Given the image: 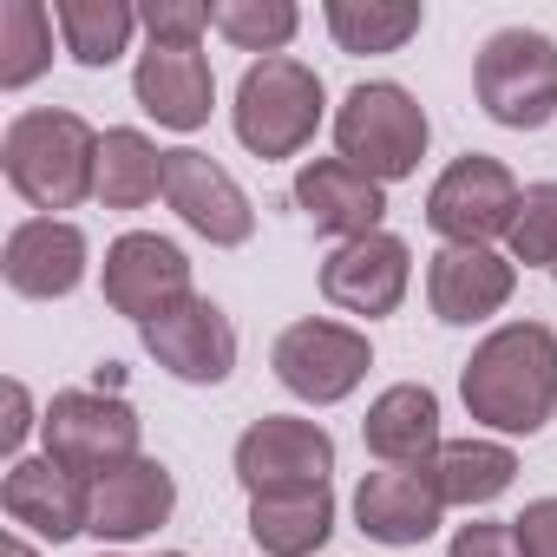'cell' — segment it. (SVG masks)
<instances>
[{"mask_svg": "<svg viewBox=\"0 0 557 557\" xmlns=\"http://www.w3.org/2000/svg\"><path fill=\"white\" fill-rule=\"evenodd\" d=\"M164 197V151L138 125H112L99 138V203L106 210H145Z\"/></svg>", "mask_w": 557, "mask_h": 557, "instance_id": "25", "label": "cell"}, {"mask_svg": "<svg viewBox=\"0 0 557 557\" xmlns=\"http://www.w3.org/2000/svg\"><path fill=\"white\" fill-rule=\"evenodd\" d=\"M99 289H106V302H112L119 315H132L138 329L158 322L164 309H177L184 296H197V289H190V256H184L171 236H158V230H125V236L106 249Z\"/></svg>", "mask_w": 557, "mask_h": 557, "instance_id": "10", "label": "cell"}, {"mask_svg": "<svg viewBox=\"0 0 557 557\" xmlns=\"http://www.w3.org/2000/svg\"><path fill=\"white\" fill-rule=\"evenodd\" d=\"M53 21H60V47L79 66H92V73L125 60V47L138 34V8H132V0H60Z\"/></svg>", "mask_w": 557, "mask_h": 557, "instance_id": "26", "label": "cell"}, {"mask_svg": "<svg viewBox=\"0 0 557 557\" xmlns=\"http://www.w3.org/2000/svg\"><path fill=\"white\" fill-rule=\"evenodd\" d=\"M518 197H524V184H518L498 158L466 151V158H453V164L433 177V190H426V223H433L440 243H479V249H492L498 236H511Z\"/></svg>", "mask_w": 557, "mask_h": 557, "instance_id": "7", "label": "cell"}, {"mask_svg": "<svg viewBox=\"0 0 557 557\" xmlns=\"http://www.w3.org/2000/svg\"><path fill=\"white\" fill-rule=\"evenodd\" d=\"M426 138H433L426 106L407 86H394V79H361L342 99V112H335V151H342V164H355L374 184L413 177L420 158H426Z\"/></svg>", "mask_w": 557, "mask_h": 557, "instance_id": "4", "label": "cell"}, {"mask_svg": "<svg viewBox=\"0 0 557 557\" xmlns=\"http://www.w3.org/2000/svg\"><path fill=\"white\" fill-rule=\"evenodd\" d=\"M518 289V262L498 256V249H479V243H446L433 262H426V302L446 329H472L485 315H498Z\"/></svg>", "mask_w": 557, "mask_h": 557, "instance_id": "16", "label": "cell"}, {"mask_svg": "<svg viewBox=\"0 0 557 557\" xmlns=\"http://www.w3.org/2000/svg\"><path fill=\"white\" fill-rule=\"evenodd\" d=\"M0 557H40V550H34V544H27L21 531H8V544H0Z\"/></svg>", "mask_w": 557, "mask_h": 557, "instance_id": "34", "label": "cell"}, {"mask_svg": "<svg viewBox=\"0 0 557 557\" xmlns=\"http://www.w3.org/2000/svg\"><path fill=\"white\" fill-rule=\"evenodd\" d=\"M249 537L262 544V557H315L335 537V485L249 498Z\"/></svg>", "mask_w": 557, "mask_h": 557, "instance_id": "22", "label": "cell"}, {"mask_svg": "<svg viewBox=\"0 0 557 557\" xmlns=\"http://www.w3.org/2000/svg\"><path fill=\"white\" fill-rule=\"evenodd\" d=\"M132 99L145 119H158L164 132H197L210 125V106H216V73L203 53L190 47H145L138 66H132Z\"/></svg>", "mask_w": 557, "mask_h": 557, "instance_id": "18", "label": "cell"}, {"mask_svg": "<svg viewBox=\"0 0 557 557\" xmlns=\"http://www.w3.org/2000/svg\"><path fill=\"white\" fill-rule=\"evenodd\" d=\"M322 112H329L322 73L302 66L296 53H275V60H256V66L236 79L230 125H236L243 151H256V158L269 164V158H296V151L322 132Z\"/></svg>", "mask_w": 557, "mask_h": 557, "instance_id": "3", "label": "cell"}, {"mask_svg": "<svg viewBox=\"0 0 557 557\" xmlns=\"http://www.w3.org/2000/svg\"><path fill=\"white\" fill-rule=\"evenodd\" d=\"M53 27L40 0H0V92H21L53 66Z\"/></svg>", "mask_w": 557, "mask_h": 557, "instance_id": "27", "label": "cell"}, {"mask_svg": "<svg viewBox=\"0 0 557 557\" xmlns=\"http://www.w3.org/2000/svg\"><path fill=\"white\" fill-rule=\"evenodd\" d=\"M99 138L79 112L66 106H34L8 119L0 138V171H8L14 197H27L34 210H79L86 197H99Z\"/></svg>", "mask_w": 557, "mask_h": 557, "instance_id": "2", "label": "cell"}, {"mask_svg": "<svg viewBox=\"0 0 557 557\" xmlns=\"http://www.w3.org/2000/svg\"><path fill=\"white\" fill-rule=\"evenodd\" d=\"M472 92L492 125L544 132L557 119V40L537 27H498L472 60Z\"/></svg>", "mask_w": 557, "mask_h": 557, "instance_id": "5", "label": "cell"}, {"mask_svg": "<svg viewBox=\"0 0 557 557\" xmlns=\"http://www.w3.org/2000/svg\"><path fill=\"white\" fill-rule=\"evenodd\" d=\"M164 557H184V550H164Z\"/></svg>", "mask_w": 557, "mask_h": 557, "instance_id": "35", "label": "cell"}, {"mask_svg": "<svg viewBox=\"0 0 557 557\" xmlns=\"http://www.w3.org/2000/svg\"><path fill=\"white\" fill-rule=\"evenodd\" d=\"M550 283H557V269H550Z\"/></svg>", "mask_w": 557, "mask_h": 557, "instance_id": "36", "label": "cell"}, {"mask_svg": "<svg viewBox=\"0 0 557 557\" xmlns=\"http://www.w3.org/2000/svg\"><path fill=\"white\" fill-rule=\"evenodd\" d=\"M34 426H40V420H34V394H27L21 381H8V420H0V453H21Z\"/></svg>", "mask_w": 557, "mask_h": 557, "instance_id": "33", "label": "cell"}, {"mask_svg": "<svg viewBox=\"0 0 557 557\" xmlns=\"http://www.w3.org/2000/svg\"><path fill=\"white\" fill-rule=\"evenodd\" d=\"M138 27L151 34V47H203L210 34V8L203 0H151V8H138Z\"/></svg>", "mask_w": 557, "mask_h": 557, "instance_id": "30", "label": "cell"}, {"mask_svg": "<svg viewBox=\"0 0 557 557\" xmlns=\"http://www.w3.org/2000/svg\"><path fill=\"white\" fill-rule=\"evenodd\" d=\"M210 27H216L236 53L275 60V53L296 40L302 8H296V0H210Z\"/></svg>", "mask_w": 557, "mask_h": 557, "instance_id": "28", "label": "cell"}, {"mask_svg": "<svg viewBox=\"0 0 557 557\" xmlns=\"http://www.w3.org/2000/svg\"><path fill=\"white\" fill-rule=\"evenodd\" d=\"M40 433H47V453L86 479H106L138 459V413H132V400H119L106 387L53 394V407L40 413Z\"/></svg>", "mask_w": 557, "mask_h": 557, "instance_id": "8", "label": "cell"}, {"mask_svg": "<svg viewBox=\"0 0 557 557\" xmlns=\"http://www.w3.org/2000/svg\"><path fill=\"white\" fill-rule=\"evenodd\" d=\"M459 400L492 433H544L557 413V335L544 322L492 329L459 368Z\"/></svg>", "mask_w": 557, "mask_h": 557, "instance_id": "1", "label": "cell"}, {"mask_svg": "<svg viewBox=\"0 0 557 557\" xmlns=\"http://www.w3.org/2000/svg\"><path fill=\"white\" fill-rule=\"evenodd\" d=\"M0 511L14 524H27L47 544H66L79 531H92V479L60 466L53 453L40 459H14L8 479H0Z\"/></svg>", "mask_w": 557, "mask_h": 557, "instance_id": "14", "label": "cell"}, {"mask_svg": "<svg viewBox=\"0 0 557 557\" xmlns=\"http://www.w3.org/2000/svg\"><path fill=\"white\" fill-rule=\"evenodd\" d=\"M296 210L309 216L315 236H335V243H361L381 230L387 216V184L361 177L355 164L342 158H309L296 171Z\"/></svg>", "mask_w": 557, "mask_h": 557, "instance_id": "17", "label": "cell"}, {"mask_svg": "<svg viewBox=\"0 0 557 557\" xmlns=\"http://www.w3.org/2000/svg\"><path fill=\"white\" fill-rule=\"evenodd\" d=\"M322 21H329L342 53L368 60V53H400L426 27V8L420 0H329Z\"/></svg>", "mask_w": 557, "mask_h": 557, "instance_id": "24", "label": "cell"}, {"mask_svg": "<svg viewBox=\"0 0 557 557\" xmlns=\"http://www.w3.org/2000/svg\"><path fill=\"white\" fill-rule=\"evenodd\" d=\"M177 511V479L164 459H132L106 479H92V537L99 544H138Z\"/></svg>", "mask_w": 557, "mask_h": 557, "instance_id": "19", "label": "cell"}, {"mask_svg": "<svg viewBox=\"0 0 557 557\" xmlns=\"http://www.w3.org/2000/svg\"><path fill=\"white\" fill-rule=\"evenodd\" d=\"M164 203L216 249H243L256 236V210H249L243 184L210 151H190V145L164 151Z\"/></svg>", "mask_w": 557, "mask_h": 557, "instance_id": "13", "label": "cell"}, {"mask_svg": "<svg viewBox=\"0 0 557 557\" xmlns=\"http://www.w3.org/2000/svg\"><path fill=\"white\" fill-rule=\"evenodd\" d=\"M511 479H518V453L498 446V440H446L440 459L426 466V485L440 492L446 511H453V505H459V511H479V505L505 498Z\"/></svg>", "mask_w": 557, "mask_h": 557, "instance_id": "23", "label": "cell"}, {"mask_svg": "<svg viewBox=\"0 0 557 557\" xmlns=\"http://www.w3.org/2000/svg\"><path fill=\"white\" fill-rule=\"evenodd\" d=\"M440 518H446V505H440V492L426 485V472L381 466V472H368V479L355 485V524H361L374 544H387V550L426 544V537L440 531Z\"/></svg>", "mask_w": 557, "mask_h": 557, "instance_id": "20", "label": "cell"}, {"mask_svg": "<svg viewBox=\"0 0 557 557\" xmlns=\"http://www.w3.org/2000/svg\"><path fill=\"white\" fill-rule=\"evenodd\" d=\"M511 537H518L524 557H557V498H531L511 518Z\"/></svg>", "mask_w": 557, "mask_h": 557, "instance_id": "32", "label": "cell"}, {"mask_svg": "<svg viewBox=\"0 0 557 557\" xmlns=\"http://www.w3.org/2000/svg\"><path fill=\"white\" fill-rule=\"evenodd\" d=\"M236 479L249 498L262 492H302V485H329L335 472V433L296 413H262L243 440H236Z\"/></svg>", "mask_w": 557, "mask_h": 557, "instance_id": "9", "label": "cell"}, {"mask_svg": "<svg viewBox=\"0 0 557 557\" xmlns=\"http://www.w3.org/2000/svg\"><path fill=\"white\" fill-rule=\"evenodd\" d=\"M361 446L381 459V466H400V472H426L440 459V394L420 387V381H400L387 394H374L368 420H361Z\"/></svg>", "mask_w": 557, "mask_h": 557, "instance_id": "21", "label": "cell"}, {"mask_svg": "<svg viewBox=\"0 0 557 557\" xmlns=\"http://www.w3.org/2000/svg\"><path fill=\"white\" fill-rule=\"evenodd\" d=\"M138 335H145V355L184 387H223L236 368V322L210 296H184L177 309H164Z\"/></svg>", "mask_w": 557, "mask_h": 557, "instance_id": "11", "label": "cell"}, {"mask_svg": "<svg viewBox=\"0 0 557 557\" xmlns=\"http://www.w3.org/2000/svg\"><path fill=\"white\" fill-rule=\"evenodd\" d=\"M505 256L531 262V269H557V184H524L511 236H505Z\"/></svg>", "mask_w": 557, "mask_h": 557, "instance_id": "29", "label": "cell"}, {"mask_svg": "<svg viewBox=\"0 0 557 557\" xmlns=\"http://www.w3.org/2000/svg\"><path fill=\"white\" fill-rule=\"evenodd\" d=\"M269 361H275V381H283L296 400H309V407H335V400H348V394L368 381L374 348H368V335L348 329V322L302 315V322H289L283 335H275Z\"/></svg>", "mask_w": 557, "mask_h": 557, "instance_id": "6", "label": "cell"}, {"mask_svg": "<svg viewBox=\"0 0 557 557\" xmlns=\"http://www.w3.org/2000/svg\"><path fill=\"white\" fill-rule=\"evenodd\" d=\"M407 283H413V249L394 230H374L361 243H335L329 262H322V296H329V309L361 315V322L394 315L407 302Z\"/></svg>", "mask_w": 557, "mask_h": 557, "instance_id": "12", "label": "cell"}, {"mask_svg": "<svg viewBox=\"0 0 557 557\" xmlns=\"http://www.w3.org/2000/svg\"><path fill=\"white\" fill-rule=\"evenodd\" d=\"M86 262H92V243L66 216H27V223L8 230V249H0V275H8V289L27 296V302L73 296L86 283Z\"/></svg>", "mask_w": 557, "mask_h": 557, "instance_id": "15", "label": "cell"}, {"mask_svg": "<svg viewBox=\"0 0 557 557\" xmlns=\"http://www.w3.org/2000/svg\"><path fill=\"white\" fill-rule=\"evenodd\" d=\"M446 557H524V550H518L511 524H498V518H479V524H459V531H453Z\"/></svg>", "mask_w": 557, "mask_h": 557, "instance_id": "31", "label": "cell"}]
</instances>
